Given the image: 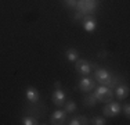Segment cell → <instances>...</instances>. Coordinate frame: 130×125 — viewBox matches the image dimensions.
<instances>
[{"label": "cell", "mask_w": 130, "mask_h": 125, "mask_svg": "<svg viewBox=\"0 0 130 125\" xmlns=\"http://www.w3.org/2000/svg\"><path fill=\"white\" fill-rule=\"evenodd\" d=\"M76 3H78V0H65V4H67L69 8H75Z\"/></svg>", "instance_id": "18"}, {"label": "cell", "mask_w": 130, "mask_h": 125, "mask_svg": "<svg viewBox=\"0 0 130 125\" xmlns=\"http://www.w3.org/2000/svg\"><path fill=\"white\" fill-rule=\"evenodd\" d=\"M89 124H94V125H105L107 124V121H105L104 117H94L93 120H89Z\"/></svg>", "instance_id": "16"}, {"label": "cell", "mask_w": 130, "mask_h": 125, "mask_svg": "<svg viewBox=\"0 0 130 125\" xmlns=\"http://www.w3.org/2000/svg\"><path fill=\"white\" fill-rule=\"evenodd\" d=\"M67 121V112L65 110H55L50 117V124L51 125H62Z\"/></svg>", "instance_id": "7"}, {"label": "cell", "mask_w": 130, "mask_h": 125, "mask_svg": "<svg viewBox=\"0 0 130 125\" xmlns=\"http://www.w3.org/2000/svg\"><path fill=\"white\" fill-rule=\"evenodd\" d=\"M25 96H26L28 102H30V103H38L39 102V92L35 86H28Z\"/></svg>", "instance_id": "10"}, {"label": "cell", "mask_w": 130, "mask_h": 125, "mask_svg": "<svg viewBox=\"0 0 130 125\" xmlns=\"http://www.w3.org/2000/svg\"><path fill=\"white\" fill-rule=\"evenodd\" d=\"M21 124L22 125H38L39 121H38V118L32 117V115H25V117L21 118Z\"/></svg>", "instance_id": "14"}, {"label": "cell", "mask_w": 130, "mask_h": 125, "mask_svg": "<svg viewBox=\"0 0 130 125\" xmlns=\"http://www.w3.org/2000/svg\"><path fill=\"white\" fill-rule=\"evenodd\" d=\"M122 111H123V114L126 115V118H130V104L129 103H125V104L122 106Z\"/></svg>", "instance_id": "17"}, {"label": "cell", "mask_w": 130, "mask_h": 125, "mask_svg": "<svg viewBox=\"0 0 130 125\" xmlns=\"http://www.w3.org/2000/svg\"><path fill=\"white\" fill-rule=\"evenodd\" d=\"M65 57H67L68 61L75 62V61L79 58V52H78V49H75V47L67 49V52H65Z\"/></svg>", "instance_id": "11"}, {"label": "cell", "mask_w": 130, "mask_h": 125, "mask_svg": "<svg viewBox=\"0 0 130 125\" xmlns=\"http://www.w3.org/2000/svg\"><path fill=\"white\" fill-rule=\"evenodd\" d=\"M82 20H83V28H85L86 32H89V33L94 32L95 27H97V21H95L94 15H85Z\"/></svg>", "instance_id": "8"}, {"label": "cell", "mask_w": 130, "mask_h": 125, "mask_svg": "<svg viewBox=\"0 0 130 125\" xmlns=\"http://www.w3.org/2000/svg\"><path fill=\"white\" fill-rule=\"evenodd\" d=\"M78 88H79L80 92H83V93L93 92V89L95 88V81H94V78H90L89 75H85V77H83L82 79L79 81Z\"/></svg>", "instance_id": "6"}, {"label": "cell", "mask_w": 130, "mask_h": 125, "mask_svg": "<svg viewBox=\"0 0 130 125\" xmlns=\"http://www.w3.org/2000/svg\"><path fill=\"white\" fill-rule=\"evenodd\" d=\"M93 95L95 96L97 102L101 103H109L111 100H113V92L111 88L105 86V85H100L93 89Z\"/></svg>", "instance_id": "2"}, {"label": "cell", "mask_w": 130, "mask_h": 125, "mask_svg": "<svg viewBox=\"0 0 130 125\" xmlns=\"http://www.w3.org/2000/svg\"><path fill=\"white\" fill-rule=\"evenodd\" d=\"M69 125H87L89 124V118L85 115H78V117H73L69 120Z\"/></svg>", "instance_id": "13"}, {"label": "cell", "mask_w": 130, "mask_h": 125, "mask_svg": "<svg viewBox=\"0 0 130 125\" xmlns=\"http://www.w3.org/2000/svg\"><path fill=\"white\" fill-rule=\"evenodd\" d=\"M83 104H85L86 107H94V106L97 104V99L93 95V92L86 93V96L83 97Z\"/></svg>", "instance_id": "12"}, {"label": "cell", "mask_w": 130, "mask_h": 125, "mask_svg": "<svg viewBox=\"0 0 130 125\" xmlns=\"http://www.w3.org/2000/svg\"><path fill=\"white\" fill-rule=\"evenodd\" d=\"M129 93H130V89L127 85H116L115 86V96L119 100H125L129 97Z\"/></svg>", "instance_id": "9"}, {"label": "cell", "mask_w": 130, "mask_h": 125, "mask_svg": "<svg viewBox=\"0 0 130 125\" xmlns=\"http://www.w3.org/2000/svg\"><path fill=\"white\" fill-rule=\"evenodd\" d=\"M98 7V0H78L75 10L82 15H93Z\"/></svg>", "instance_id": "1"}, {"label": "cell", "mask_w": 130, "mask_h": 125, "mask_svg": "<svg viewBox=\"0 0 130 125\" xmlns=\"http://www.w3.org/2000/svg\"><path fill=\"white\" fill-rule=\"evenodd\" d=\"M75 70L76 72L80 74L82 77H85V75H90L91 72V68H93V64L90 61L85 60V58H78V60L75 61Z\"/></svg>", "instance_id": "5"}, {"label": "cell", "mask_w": 130, "mask_h": 125, "mask_svg": "<svg viewBox=\"0 0 130 125\" xmlns=\"http://www.w3.org/2000/svg\"><path fill=\"white\" fill-rule=\"evenodd\" d=\"M64 107H65V111H67V114L68 112H75L76 111V108H78V106H76V103L73 102V100H67V102L64 103Z\"/></svg>", "instance_id": "15"}, {"label": "cell", "mask_w": 130, "mask_h": 125, "mask_svg": "<svg viewBox=\"0 0 130 125\" xmlns=\"http://www.w3.org/2000/svg\"><path fill=\"white\" fill-rule=\"evenodd\" d=\"M54 88H55V90L51 95V100L57 107H61V106H64V103H65L67 95H65V92L61 89V82L60 81H55L54 82Z\"/></svg>", "instance_id": "3"}, {"label": "cell", "mask_w": 130, "mask_h": 125, "mask_svg": "<svg viewBox=\"0 0 130 125\" xmlns=\"http://www.w3.org/2000/svg\"><path fill=\"white\" fill-rule=\"evenodd\" d=\"M120 112H122V106L118 102H113V100H111L109 103H105V106L103 108V114L105 117H109V118L116 117Z\"/></svg>", "instance_id": "4"}]
</instances>
